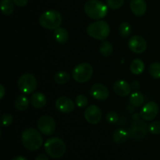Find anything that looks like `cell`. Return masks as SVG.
Segmentation results:
<instances>
[{"mask_svg": "<svg viewBox=\"0 0 160 160\" xmlns=\"http://www.w3.org/2000/svg\"><path fill=\"white\" fill-rule=\"evenodd\" d=\"M21 142L23 146L30 151H36L43 145V138L40 131L33 128H28L23 131Z\"/></svg>", "mask_w": 160, "mask_h": 160, "instance_id": "cell-1", "label": "cell"}, {"mask_svg": "<svg viewBox=\"0 0 160 160\" xmlns=\"http://www.w3.org/2000/svg\"><path fill=\"white\" fill-rule=\"evenodd\" d=\"M84 9L88 17L97 20L106 17L108 13V6L99 0H88Z\"/></svg>", "mask_w": 160, "mask_h": 160, "instance_id": "cell-2", "label": "cell"}, {"mask_svg": "<svg viewBox=\"0 0 160 160\" xmlns=\"http://www.w3.org/2000/svg\"><path fill=\"white\" fill-rule=\"evenodd\" d=\"M62 18L60 12L55 9L44 12L39 17V23L42 28L48 30H56L60 27Z\"/></svg>", "mask_w": 160, "mask_h": 160, "instance_id": "cell-3", "label": "cell"}, {"mask_svg": "<svg viewBox=\"0 0 160 160\" xmlns=\"http://www.w3.org/2000/svg\"><path fill=\"white\" fill-rule=\"evenodd\" d=\"M45 151L47 155L53 159H59L64 156L67 150L65 143L59 138H50L44 145Z\"/></svg>", "mask_w": 160, "mask_h": 160, "instance_id": "cell-4", "label": "cell"}, {"mask_svg": "<svg viewBox=\"0 0 160 160\" xmlns=\"http://www.w3.org/2000/svg\"><path fill=\"white\" fill-rule=\"evenodd\" d=\"M87 33L90 37L97 40L104 41L110 34V28L105 20H98L90 23L87 28Z\"/></svg>", "mask_w": 160, "mask_h": 160, "instance_id": "cell-5", "label": "cell"}, {"mask_svg": "<svg viewBox=\"0 0 160 160\" xmlns=\"http://www.w3.org/2000/svg\"><path fill=\"white\" fill-rule=\"evenodd\" d=\"M93 67L88 62H82L73 68L72 76L73 80L78 83L88 82L93 75Z\"/></svg>", "mask_w": 160, "mask_h": 160, "instance_id": "cell-6", "label": "cell"}, {"mask_svg": "<svg viewBox=\"0 0 160 160\" xmlns=\"http://www.w3.org/2000/svg\"><path fill=\"white\" fill-rule=\"evenodd\" d=\"M17 85L20 92L26 95H30L37 88L38 81L35 77L31 73H24L19 78Z\"/></svg>", "mask_w": 160, "mask_h": 160, "instance_id": "cell-7", "label": "cell"}, {"mask_svg": "<svg viewBox=\"0 0 160 160\" xmlns=\"http://www.w3.org/2000/svg\"><path fill=\"white\" fill-rule=\"evenodd\" d=\"M38 129L42 134L46 136H51L55 133L56 123L53 117L48 115H44L38 120Z\"/></svg>", "mask_w": 160, "mask_h": 160, "instance_id": "cell-8", "label": "cell"}, {"mask_svg": "<svg viewBox=\"0 0 160 160\" xmlns=\"http://www.w3.org/2000/svg\"><path fill=\"white\" fill-rule=\"evenodd\" d=\"M148 131V126L142 120H136L131 125L130 138L136 141H141L145 138Z\"/></svg>", "mask_w": 160, "mask_h": 160, "instance_id": "cell-9", "label": "cell"}, {"mask_svg": "<svg viewBox=\"0 0 160 160\" xmlns=\"http://www.w3.org/2000/svg\"><path fill=\"white\" fill-rule=\"evenodd\" d=\"M159 106L155 102H149L142 107L140 112L141 117L146 121H152L159 113Z\"/></svg>", "mask_w": 160, "mask_h": 160, "instance_id": "cell-10", "label": "cell"}, {"mask_svg": "<svg viewBox=\"0 0 160 160\" xmlns=\"http://www.w3.org/2000/svg\"><path fill=\"white\" fill-rule=\"evenodd\" d=\"M102 113L98 106L91 105L84 111V118L91 124H98L102 120Z\"/></svg>", "mask_w": 160, "mask_h": 160, "instance_id": "cell-11", "label": "cell"}, {"mask_svg": "<svg viewBox=\"0 0 160 160\" xmlns=\"http://www.w3.org/2000/svg\"><path fill=\"white\" fill-rule=\"evenodd\" d=\"M128 47L134 53L142 54L146 50L147 42L143 37L140 35H134L130 38Z\"/></svg>", "mask_w": 160, "mask_h": 160, "instance_id": "cell-12", "label": "cell"}, {"mask_svg": "<svg viewBox=\"0 0 160 160\" xmlns=\"http://www.w3.org/2000/svg\"><path fill=\"white\" fill-rule=\"evenodd\" d=\"M89 93L94 98L100 101L106 100L109 96V92L107 88L102 84H95L91 87Z\"/></svg>", "mask_w": 160, "mask_h": 160, "instance_id": "cell-13", "label": "cell"}, {"mask_svg": "<svg viewBox=\"0 0 160 160\" xmlns=\"http://www.w3.org/2000/svg\"><path fill=\"white\" fill-rule=\"evenodd\" d=\"M75 104L71 98L66 96L59 97L56 102V108L62 113H70L74 109Z\"/></svg>", "mask_w": 160, "mask_h": 160, "instance_id": "cell-14", "label": "cell"}, {"mask_svg": "<svg viewBox=\"0 0 160 160\" xmlns=\"http://www.w3.org/2000/svg\"><path fill=\"white\" fill-rule=\"evenodd\" d=\"M131 88H132L130 85L129 83L123 80H118L113 84V90L115 93L121 97L129 95L131 94Z\"/></svg>", "mask_w": 160, "mask_h": 160, "instance_id": "cell-15", "label": "cell"}, {"mask_svg": "<svg viewBox=\"0 0 160 160\" xmlns=\"http://www.w3.org/2000/svg\"><path fill=\"white\" fill-rule=\"evenodd\" d=\"M130 8L137 17H142L146 12L147 4L145 0H131Z\"/></svg>", "mask_w": 160, "mask_h": 160, "instance_id": "cell-16", "label": "cell"}, {"mask_svg": "<svg viewBox=\"0 0 160 160\" xmlns=\"http://www.w3.org/2000/svg\"><path fill=\"white\" fill-rule=\"evenodd\" d=\"M31 103L32 106L36 109H42L45 107L47 103V98L42 92H34L32 94L31 98Z\"/></svg>", "mask_w": 160, "mask_h": 160, "instance_id": "cell-17", "label": "cell"}, {"mask_svg": "<svg viewBox=\"0 0 160 160\" xmlns=\"http://www.w3.org/2000/svg\"><path fill=\"white\" fill-rule=\"evenodd\" d=\"M129 138V132L127 131L126 130L123 129V128H120V129L117 130V131L113 133L112 140H113V142L117 144H123Z\"/></svg>", "mask_w": 160, "mask_h": 160, "instance_id": "cell-18", "label": "cell"}, {"mask_svg": "<svg viewBox=\"0 0 160 160\" xmlns=\"http://www.w3.org/2000/svg\"><path fill=\"white\" fill-rule=\"evenodd\" d=\"M54 38L58 43L65 44L69 40V33L66 28L59 27V28L55 30Z\"/></svg>", "mask_w": 160, "mask_h": 160, "instance_id": "cell-19", "label": "cell"}, {"mask_svg": "<svg viewBox=\"0 0 160 160\" xmlns=\"http://www.w3.org/2000/svg\"><path fill=\"white\" fill-rule=\"evenodd\" d=\"M130 70L134 75H140L145 70V63L140 59H135L131 62Z\"/></svg>", "mask_w": 160, "mask_h": 160, "instance_id": "cell-20", "label": "cell"}, {"mask_svg": "<svg viewBox=\"0 0 160 160\" xmlns=\"http://www.w3.org/2000/svg\"><path fill=\"white\" fill-rule=\"evenodd\" d=\"M145 102L144 95L138 91H135L130 95V103L134 107H140Z\"/></svg>", "mask_w": 160, "mask_h": 160, "instance_id": "cell-21", "label": "cell"}, {"mask_svg": "<svg viewBox=\"0 0 160 160\" xmlns=\"http://www.w3.org/2000/svg\"><path fill=\"white\" fill-rule=\"evenodd\" d=\"M30 102L31 101H29L28 97H26L23 95H20L19 96H17V98H16L14 106H15V108L17 110L24 111L29 106Z\"/></svg>", "mask_w": 160, "mask_h": 160, "instance_id": "cell-22", "label": "cell"}, {"mask_svg": "<svg viewBox=\"0 0 160 160\" xmlns=\"http://www.w3.org/2000/svg\"><path fill=\"white\" fill-rule=\"evenodd\" d=\"M12 0H2L1 10L4 15L9 16L13 12L14 6Z\"/></svg>", "mask_w": 160, "mask_h": 160, "instance_id": "cell-23", "label": "cell"}, {"mask_svg": "<svg viewBox=\"0 0 160 160\" xmlns=\"http://www.w3.org/2000/svg\"><path fill=\"white\" fill-rule=\"evenodd\" d=\"M99 52L103 56H109L112 55V52H113V46L112 44L107 41H103L101 43L99 47Z\"/></svg>", "mask_w": 160, "mask_h": 160, "instance_id": "cell-24", "label": "cell"}, {"mask_svg": "<svg viewBox=\"0 0 160 160\" xmlns=\"http://www.w3.org/2000/svg\"><path fill=\"white\" fill-rule=\"evenodd\" d=\"M119 33L123 38H128L131 34V26L128 22H123L119 27Z\"/></svg>", "mask_w": 160, "mask_h": 160, "instance_id": "cell-25", "label": "cell"}, {"mask_svg": "<svg viewBox=\"0 0 160 160\" xmlns=\"http://www.w3.org/2000/svg\"><path fill=\"white\" fill-rule=\"evenodd\" d=\"M54 80L58 84H65L70 81V75L67 72L59 71L55 74Z\"/></svg>", "mask_w": 160, "mask_h": 160, "instance_id": "cell-26", "label": "cell"}, {"mask_svg": "<svg viewBox=\"0 0 160 160\" xmlns=\"http://www.w3.org/2000/svg\"><path fill=\"white\" fill-rule=\"evenodd\" d=\"M148 71H149L152 78H153L154 79H160V62H152L149 66Z\"/></svg>", "mask_w": 160, "mask_h": 160, "instance_id": "cell-27", "label": "cell"}, {"mask_svg": "<svg viewBox=\"0 0 160 160\" xmlns=\"http://www.w3.org/2000/svg\"><path fill=\"white\" fill-rule=\"evenodd\" d=\"M124 3V0H106V4L108 7L111 9L117 10L120 9Z\"/></svg>", "mask_w": 160, "mask_h": 160, "instance_id": "cell-28", "label": "cell"}, {"mask_svg": "<svg viewBox=\"0 0 160 160\" xmlns=\"http://www.w3.org/2000/svg\"><path fill=\"white\" fill-rule=\"evenodd\" d=\"M75 103L79 108H84L88 106V98L84 95H79L75 98Z\"/></svg>", "mask_w": 160, "mask_h": 160, "instance_id": "cell-29", "label": "cell"}, {"mask_svg": "<svg viewBox=\"0 0 160 160\" xmlns=\"http://www.w3.org/2000/svg\"><path fill=\"white\" fill-rule=\"evenodd\" d=\"M106 120L110 124H113V123H117L119 120V116L114 111H109L106 116Z\"/></svg>", "mask_w": 160, "mask_h": 160, "instance_id": "cell-30", "label": "cell"}, {"mask_svg": "<svg viewBox=\"0 0 160 160\" xmlns=\"http://www.w3.org/2000/svg\"><path fill=\"white\" fill-rule=\"evenodd\" d=\"M13 120V117L11 114L5 113L2 116L1 118V126L2 127H8L11 125Z\"/></svg>", "mask_w": 160, "mask_h": 160, "instance_id": "cell-31", "label": "cell"}, {"mask_svg": "<svg viewBox=\"0 0 160 160\" xmlns=\"http://www.w3.org/2000/svg\"><path fill=\"white\" fill-rule=\"evenodd\" d=\"M148 131L152 134H160V121H154L148 125Z\"/></svg>", "mask_w": 160, "mask_h": 160, "instance_id": "cell-32", "label": "cell"}, {"mask_svg": "<svg viewBox=\"0 0 160 160\" xmlns=\"http://www.w3.org/2000/svg\"><path fill=\"white\" fill-rule=\"evenodd\" d=\"M14 4L17 5L19 7H23L26 6L28 2V0H12Z\"/></svg>", "mask_w": 160, "mask_h": 160, "instance_id": "cell-33", "label": "cell"}, {"mask_svg": "<svg viewBox=\"0 0 160 160\" xmlns=\"http://www.w3.org/2000/svg\"><path fill=\"white\" fill-rule=\"evenodd\" d=\"M34 160H48V157L45 154H40L35 158Z\"/></svg>", "mask_w": 160, "mask_h": 160, "instance_id": "cell-34", "label": "cell"}, {"mask_svg": "<svg viewBox=\"0 0 160 160\" xmlns=\"http://www.w3.org/2000/svg\"><path fill=\"white\" fill-rule=\"evenodd\" d=\"M0 89H1V92H0V99H2L5 95V93H6V89H5L4 86L2 84L0 85Z\"/></svg>", "mask_w": 160, "mask_h": 160, "instance_id": "cell-35", "label": "cell"}, {"mask_svg": "<svg viewBox=\"0 0 160 160\" xmlns=\"http://www.w3.org/2000/svg\"><path fill=\"white\" fill-rule=\"evenodd\" d=\"M131 88H132L133 89H134V90H137V89H138L139 88H140L138 81H133L132 84H131Z\"/></svg>", "mask_w": 160, "mask_h": 160, "instance_id": "cell-36", "label": "cell"}, {"mask_svg": "<svg viewBox=\"0 0 160 160\" xmlns=\"http://www.w3.org/2000/svg\"><path fill=\"white\" fill-rule=\"evenodd\" d=\"M12 160H28V159H27V158L23 157V156H16V157H14Z\"/></svg>", "mask_w": 160, "mask_h": 160, "instance_id": "cell-37", "label": "cell"}]
</instances>
